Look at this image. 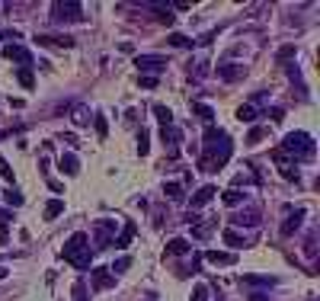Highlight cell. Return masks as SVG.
<instances>
[{"label":"cell","instance_id":"cell-8","mask_svg":"<svg viewBox=\"0 0 320 301\" xmlns=\"http://www.w3.org/2000/svg\"><path fill=\"white\" fill-rule=\"evenodd\" d=\"M205 259H208L212 266H234V263H237L234 253H221V250H208V253H205Z\"/></svg>","mask_w":320,"mask_h":301},{"label":"cell","instance_id":"cell-28","mask_svg":"<svg viewBox=\"0 0 320 301\" xmlns=\"http://www.w3.org/2000/svg\"><path fill=\"white\" fill-rule=\"evenodd\" d=\"M240 202H243L240 189H228V193H224V205H240Z\"/></svg>","mask_w":320,"mask_h":301},{"label":"cell","instance_id":"cell-37","mask_svg":"<svg viewBox=\"0 0 320 301\" xmlns=\"http://www.w3.org/2000/svg\"><path fill=\"white\" fill-rule=\"evenodd\" d=\"M263 135H266V132H263V128H260V125H256V128H253V132H250V138H247V145H256V141H260V138H263Z\"/></svg>","mask_w":320,"mask_h":301},{"label":"cell","instance_id":"cell-19","mask_svg":"<svg viewBox=\"0 0 320 301\" xmlns=\"http://www.w3.org/2000/svg\"><path fill=\"white\" fill-rule=\"evenodd\" d=\"M221 237H224V244H228V247H247V237H243V234H237V231H230V228L224 231Z\"/></svg>","mask_w":320,"mask_h":301},{"label":"cell","instance_id":"cell-9","mask_svg":"<svg viewBox=\"0 0 320 301\" xmlns=\"http://www.w3.org/2000/svg\"><path fill=\"white\" fill-rule=\"evenodd\" d=\"M39 45H61V49H74V39L71 36H36Z\"/></svg>","mask_w":320,"mask_h":301},{"label":"cell","instance_id":"cell-36","mask_svg":"<svg viewBox=\"0 0 320 301\" xmlns=\"http://www.w3.org/2000/svg\"><path fill=\"white\" fill-rule=\"evenodd\" d=\"M87 122H90V119H87V112H84V109H77V112H74V125H80V128H84Z\"/></svg>","mask_w":320,"mask_h":301},{"label":"cell","instance_id":"cell-5","mask_svg":"<svg viewBox=\"0 0 320 301\" xmlns=\"http://www.w3.org/2000/svg\"><path fill=\"white\" fill-rule=\"evenodd\" d=\"M135 67H138V71H163V67H167V58H163V54H138V58H135Z\"/></svg>","mask_w":320,"mask_h":301},{"label":"cell","instance_id":"cell-42","mask_svg":"<svg viewBox=\"0 0 320 301\" xmlns=\"http://www.w3.org/2000/svg\"><path fill=\"white\" fill-rule=\"evenodd\" d=\"M3 276H6V269H3V266H0V279H3Z\"/></svg>","mask_w":320,"mask_h":301},{"label":"cell","instance_id":"cell-16","mask_svg":"<svg viewBox=\"0 0 320 301\" xmlns=\"http://www.w3.org/2000/svg\"><path fill=\"white\" fill-rule=\"evenodd\" d=\"M189 250H192V244L183 241V237H173V241L167 244V253H170V256H183V253H189Z\"/></svg>","mask_w":320,"mask_h":301},{"label":"cell","instance_id":"cell-18","mask_svg":"<svg viewBox=\"0 0 320 301\" xmlns=\"http://www.w3.org/2000/svg\"><path fill=\"white\" fill-rule=\"evenodd\" d=\"M192 112L199 115L205 125H212V119H215V109H212V106H205V102H192Z\"/></svg>","mask_w":320,"mask_h":301},{"label":"cell","instance_id":"cell-30","mask_svg":"<svg viewBox=\"0 0 320 301\" xmlns=\"http://www.w3.org/2000/svg\"><path fill=\"white\" fill-rule=\"evenodd\" d=\"M74 301H87V282H84V279L74 282Z\"/></svg>","mask_w":320,"mask_h":301},{"label":"cell","instance_id":"cell-31","mask_svg":"<svg viewBox=\"0 0 320 301\" xmlns=\"http://www.w3.org/2000/svg\"><path fill=\"white\" fill-rule=\"evenodd\" d=\"M243 282H250V285H275V279H266V276H247Z\"/></svg>","mask_w":320,"mask_h":301},{"label":"cell","instance_id":"cell-41","mask_svg":"<svg viewBox=\"0 0 320 301\" xmlns=\"http://www.w3.org/2000/svg\"><path fill=\"white\" fill-rule=\"evenodd\" d=\"M250 301H266V295H260V292H256V295H250Z\"/></svg>","mask_w":320,"mask_h":301},{"label":"cell","instance_id":"cell-1","mask_svg":"<svg viewBox=\"0 0 320 301\" xmlns=\"http://www.w3.org/2000/svg\"><path fill=\"white\" fill-rule=\"evenodd\" d=\"M230 138L228 132H221V128L208 125L205 128V145H202V157H199V170L202 173H212V170L224 167V163L230 160Z\"/></svg>","mask_w":320,"mask_h":301},{"label":"cell","instance_id":"cell-23","mask_svg":"<svg viewBox=\"0 0 320 301\" xmlns=\"http://www.w3.org/2000/svg\"><path fill=\"white\" fill-rule=\"evenodd\" d=\"M16 80L26 87V90H32V84H36V77H32V71H29V67H16Z\"/></svg>","mask_w":320,"mask_h":301},{"label":"cell","instance_id":"cell-25","mask_svg":"<svg viewBox=\"0 0 320 301\" xmlns=\"http://www.w3.org/2000/svg\"><path fill=\"white\" fill-rule=\"evenodd\" d=\"M167 42H170V45H176V49H189V45H195L192 39H189V36H183V32H173V36H170Z\"/></svg>","mask_w":320,"mask_h":301},{"label":"cell","instance_id":"cell-29","mask_svg":"<svg viewBox=\"0 0 320 301\" xmlns=\"http://www.w3.org/2000/svg\"><path fill=\"white\" fill-rule=\"evenodd\" d=\"M3 199H6V205H13V208H19V205H23V196H19L16 189H6Z\"/></svg>","mask_w":320,"mask_h":301},{"label":"cell","instance_id":"cell-12","mask_svg":"<svg viewBox=\"0 0 320 301\" xmlns=\"http://www.w3.org/2000/svg\"><path fill=\"white\" fill-rule=\"evenodd\" d=\"M301 221H304V208H298V211H295V215H291V218H288V221H285V224H282V237H291V234H295V231H298V228H301Z\"/></svg>","mask_w":320,"mask_h":301},{"label":"cell","instance_id":"cell-24","mask_svg":"<svg viewBox=\"0 0 320 301\" xmlns=\"http://www.w3.org/2000/svg\"><path fill=\"white\" fill-rule=\"evenodd\" d=\"M163 196L173 199V202H183V186L180 183H167V186H163Z\"/></svg>","mask_w":320,"mask_h":301},{"label":"cell","instance_id":"cell-17","mask_svg":"<svg viewBox=\"0 0 320 301\" xmlns=\"http://www.w3.org/2000/svg\"><path fill=\"white\" fill-rule=\"evenodd\" d=\"M218 77L221 80H237V77H243V67L240 64H224V67H218Z\"/></svg>","mask_w":320,"mask_h":301},{"label":"cell","instance_id":"cell-14","mask_svg":"<svg viewBox=\"0 0 320 301\" xmlns=\"http://www.w3.org/2000/svg\"><path fill=\"white\" fill-rule=\"evenodd\" d=\"M58 167H61V173H67V176H74L80 170V160L74 154H61V160H58Z\"/></svg>","mask_w":320,"mask_h":301},{"label":"cell","instance_id":"cell-2","mask_svg":"<svg viewBox=\"0 0 320 301\" xmlns=\"http://www.w3.org/2000/svg\"><path fill=\"white\" fill-rule=\"evenodd\" d=\"M61 256H64L71 266H77V269H87V266H90V237H87L84 231L71 234L67 244H64V250H61Z\"/></svg>","mask_w":320,"mask_h":301},{"label":"cell","instance_id":"cell-27","mask_svg":"<svg viewBox=\"0 0 320 301\" xmlns=\"http://www.w3.org/2000/svg\"><path fill=\"white\" fill-rule=\"evenodd\" d=\"M147 141H151V135H147V128H141V132H138V154L141 157H147V150H151Z\"/></svg>","mask_w":320,"mask_h":301},{"label":"cell","instance_id":"cell-35","mask_svg":"<svg viewBox=\"0 0 320 301\" xmlns=\"http://www.w3.org/2000/svg\"><path fill=\"white\" fill-rule=\"evenodd\" d=\"M93 122H96V132H99V138H106V132H109L106 119H103V115H96V119H93Z\"/></svg>","mask_w":320,"mask_h":301},{"label":"cell","instance_id":"cell-32","mask_svg":"<svg viewBox=\"0 0 320 301\" xmlns=\"http://www.w3.org/2000/svg\"><path fill=\"white\" fill-rule=\"evenodd\" d=\"M192 301H208V285H195V292H192Z\"/></svg>","mask_w":320,"mask_h":301},{"label":"cell","instance_id":"cell-20","mask_svg":"<svg viewBox=\"0 0 320 301\" xmlns=\"http://www.w3.org/2000/svg\"><path fill=\"white\" fill-rule=\"evenodd\" d=\"M61 211H64V202H61V199H51L48 205H45V221H54Z\"/></svg>","mask_w":320,"mask_h":301},{"label":"cell","instance_id":"cell-21","mask_svg":"<svg viewBox=\"0 0 320 301\" xmlns=\"http://www.w3.org/2000/svg\"><path fill=\"white\" fill-rule=\"evenodd\" d=\"M132 237H135V224L128 221L125 228H122V234L115 237V247H128V244H132Z\"/></svg>","mask_w":320,"mask_h":301},{"label":"cell","instance_id":"cell-4","mask_svg":"<svg viewBox=\"0 0 320 301\" xmlns=\"http://www.w3.org/2000/svg\"><path fill=\"white\" fill-rule=\"evenodd\" d=\"M51 13H54V23H80L84 19V6L80 3H54Z\"/></svg>","mask_w":320,"mask_h":301},{"label":"cell","instance_id":"cell-33","mask_svg":"<svg viewBox=\"0 0 320 301\" xmlns=\"http://www.w3.org/2000/svg\"><path fill=\"white\" fill-rule=\"evenodd\" d=\"M0 176H3L6 183H13V170H10V163L3 160V154H0Z\"/></svg>","mask_w":320,"mask_h":301},{"label":"cell","instance_id":"cell-38","mask_svg":"<svg viewBox=\"0 0 320 301\" xmlns=\"http://www.w3.org/2000/svg\"><path fill=\"white\" fill-rule=\"evenodd\" d=\"M291 54H295V45H285L282 51H278V61H285V58H291Z\"/></svg>","mask_w":320,"mask_h":301},{"label":"cell","instance_id":"cell-3","mask_svg":"<svg viewBox=\"0 0 320 301\" xmlns=\"http://www.w3.org/2000/svg\"><path fill=\"white\" fill-rule=\"evenodd\" d=\"M282 154H291L295 160H314V154H317L314 138H311L308 132H291V135H285Z\"/></svg>","mask_w":320,"mask_h":301},{"label":"cell","instance_id":"cell-22","mask_svg":"<svg viewBox=\"0 0 320 301\" xmlns=\"http://www.w3.org/2000/svg\"><path fill=\"white\" fill-rule=\"evenodd\" d=\"M256 115H260V112H256L253 102H247V106L237 109V119H240V122H256Z\"/></svg>","mask_w":320,"mask_h":301},{"label":"cell","instance_id":"cell-10","mask_svg":"<svg viewBox=\"0 0 320 301\" xmlns=\"http://www.w3.org/2000/svg\"><path fill=\"white\" fill-rule=\"evenodd\" d=\"M90 279H93V289H109V285H115V276H109V269H93Z\"/></svg>","mask_w":320,"mask_h":301},{"label":"cell","instance_id":"cell-39","mask_svg":"<svg viewBox=\"0 0 320 301\" xmlns=\"http://www.w3.org/2000/svg\"><path fill=\"white\" fill-rule=\"evenodd\" d=\"M282 115H285V112H282L278 106H272V109H269V119H272V122H282Z\"/></svg>","mask_w":320,"mask_h":301},{"label":"cell","instance_id":"cell-15","mask_svg":"<svg viewBox=\"0 0 320 301\" xmlns=\"http://www.w3.org/2000/svg\"><path fill=\"white\" fill-rule=\"evenodd\" d=\"M234 224H247V228H253V224H260V211L256 208H247V211H240V215H234Z\"/></svg>","mask_w":320,"mask_h":301},{"label":"cell","instance_id":"cell-11","mask_svg":"<svg viewBox=\"0 0 320 301\" xmlns=\"http://www.w3.org/2000/svg\"><path fill=\"white\" fill-rule=\"evenodd\" d=\"M215 193H218V189H215V186H202V189H199V193H195V196H192V211H199V208H202V205H208V202H212V196H215Z\"/></svg>","mask_w":320,"mask_h":301},{"label":"cell","instance_id":"cell-40","mask_svg":"<svg viewBox=\"0 0 320 301\" xmlns=\"http://www.w3.org/2000/svg\"><path fill=\"white\" fill-rule=\"evenodd\" d=\"M141 87H147V90H151V87H157V77H141Z\"/></svg>","mask_w":320,"mask_h":301},{"label":"cell","instance_id":"cell-26","mask_svg":"<svg viewBox=\"0 0 320 301\" xmlns=\"http://www.w3.org/2000/svg\"><path fill=\"white\" fill-rule=\"evenodd\" d=\"M154 115H157V119H160V125H173V112H170L167 106H160V102H157V106H154Z\"/></svg>","mask_w":320,"mask_h":301},{"label":"cell","instance_id":"cell-34","mask_svg":"<svg viewBox=\"0 0 320 301\" xmlns=\"http://www.w3.org/2000/svg\"><path fill=\"white\" fill-rule=\"evenodd\" d=\"M128 266H132V259H128V256H122V259H115V263H112V272L119 276V272H125Z\"/></svg>","mask_w":320,"mask_h":301},{"label":"cell","instance_id":"cell-6","mask_svg":"<svg viewBox=\"0 0 320 301\" xmlns=\"http://www.w3.org/2000/svg\"><path fill=\"white\" fill-rule=\"evenodd\" d=\"M112 231H115V221H96V237H93L96 250L109 247V241H112Z\"/></svg>","mask_w":320,"mask_h":301},{"label":"cell","instance_id":"cell-43","mask_svg":"<svg viewBox=\"0 0 320 301\" xmlns=\"http://www.w3.org/2000/svg\"><path fill=\"white\" fill-rule=\"evenodd\" d=\"M144 301H154V295H147V298H144Z\"/></svg>","mask_w":320,"mask_h":301},{"label":"cell","instance_id":"cell-13","mask_svg":"<svg viewBox=\"0 0 320 301\" xmlns=\"http://www.w3.org/2000/svg\"><path fill=\"white\" fill-rule=\"evenodd\" d=\"M160 138H163V145L176 148V145L183 141V135H180V128H176V125H163V128H160Z\"/></svg>","mask_w":320,"mask_h":301},{"label":"cell","instance_id":"cell-7","mask_svg":"<svg viewBox=\"0 0 320 301\" xmlns=\"http://www.w3.org/2000/svg\"><path fill=\"white\" fill-rule=\"evenodd\" d=\"M3 54H6L10 61H19V64H26V67L32 64V54H29V49H23V45H16V42H13V45H6Z\"/></svg>","mask_w":320,"mask_h":301}]
</instances>
